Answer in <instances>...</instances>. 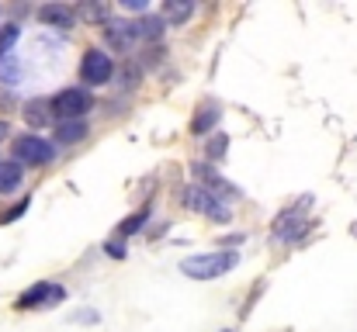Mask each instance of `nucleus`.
Returning a JSON list of instances; mask_svg holds the SVG:
<instances>
[{"instance_id":"f257e3e1","label":"nucleus","mask_w":357,"mask_h":332,"mask_svg":"<svg viewBox=\"0 0 357 332\" xmlns=\"http://www.w3.org/2000/svg\"><path fill=\"white\" fill-rule=\"evenodd\" d=\"M239 263V253L233 249H219V253H202V256H188L181 263V270L191 277V280H215L222 274H229Z\"/></svg>"},{"instance_id":"f03ea898","label":"nucleus","mask_w":357,"mask_h":332,"mask_svg":"<svg viewBox=\"0 0 357 332\" xmlns=\"http://www.w3.org/2000/svg\"><path fill=\"white\" fill-rule=\"evenodd\" d=\"M184 205H188L191 212L208 215L212 221H229V205L219 201V198H215L208 187H202V184H191V187L184 191Z\"/></svg>"},{"instance_id":"7ed1b4c3","label":"nucleus","mask_w":357,"mask_h":332,"mask_svg":"<svg viewBox=\"0 0 357 332\" xmlns=\"http://www.w3.org/2000/svg\"><path fill=\"white\" fill-rule=\"evenodd\" d=\"M14 156L24 166H45V163H52L56 149H52V142H45V139H38V135L28 132V135L14 139Z\"/></svg>"},{"instance_id":"20e7f679","label":"nucleus","mask_w":357,"mask_h":332,"mask_svg":"<svg viewBox=\"0 0 357 332\" xmlns=\"http://www.w3.org/2000/svg\"><path fill=\"white\" fill-rule=\"evenodd\" d=\"M91 108H94V97L80 87H70V90L56 94V101H52V111L59 114V121H80Z\"/></svg>"},{"instance_id":"39448f33","label":"nucleus","mask_w":357,"mask_h":332,"mask_svg":"<svg viewBox=\"0 0 357 332\" xmlns=\"http://www.w3.org/2000/svg\"><path fill=\"white\" fill-rule=\"evenodd\" d=\"M112 73H115V63H112V56H105L101 49H91V52L84 56V63H80V77H84V84H91V87L108 84Z\"/></svg>"},{"instance_id":"423d86ee","label":"nucleus","mask_w":357,"mask_h":332,"mask_svg":"<svg viewBox=\"0 0 357 332\" xmlns=\"http://www.w3.org/2000/svg\"><path fill=\"white\" fill-rule=\"evenodd\" d=\"M66 298V291L59 284H35L31 291H24L17 298V308H49V305H59Z\"/></svg>"},{"instance_id":"0eeeda50","label":"nucleus","mask_w":357,"mask_h":332,"mask_svg":"<svg viewBox=\"0 0 357 332\" xmlns=\"http://www.w3.org/2000/svg\"><path fill=\"white\" fill-rule=\"evenodd\" d=\"M38 17H42L49 28H59V31H70V28L77 24V10L66 7V3H45V7L38 10Z\"/></svg>"},{"instance_id":"6e6552de","label":"nucleus","mask_w":357,"mask_h":332,"mask_svg":"<svg viewBox=\"0 0 357 332\" xmlns=\"http://www.w3.org/2000/svg\"><path fill=\"white\" fill-rule=\"evenodd\" d=\"M305 232H309V219H302V215H281L278 225H274V235L284 239V242H295V239H302Z\"/></svg>"},{"instance_id":"1a4fd4ad","label":"nucleus","mask_w":357,"mask_h":332,"mask_svg":"<svg viewBox=\"0 0 357 332\" xmlns=\"http://www.w3.org/2000/svg\"><path fill=\"white\" fill-rule=\"evenodd\" d=\"M21 180H24V166L21 163H0V194L17 191Z\"/></svg>"},{"instance_id":"9d476101","label":"nucleus","mask_w":357,"mask_h":332,"mask_svg":"<svg viewBox=\"0 0 357 332\" xmlns=\"http://www.w3.org/2000/svg\"><path fill=\"white\" fill-rule=\"evenodd\" d=\"M191 14H195V3H191V0H167V3H163V17H167L170 24H184Z\"/></svg>"},{"instance_id":"9b49d317","label":"nucleus","mask_w":357,"mask_h":332,"mask_svg":"<svg viewBox=\"0 0 357 332\" xmlns=\"http://www.w3.org/2000/svg\"><path fill=\"white\" fill-rule=\"evenodd\" d=\"M132 35H135V42L160 38V35H163V21H160V17H139V21L132 24Z\"/></svg>"},{"instance_id":"f8f14e48","label":"nucleus","mask_w":357,"mask_h":332,"mask_svg":"<svg viewBox=\"0 0 357 332\" xmlns=\"http://www.w3.org/2000/svg\"><path fill=\"white\" fill-rule=\"evenodd\" d=\"M56 139H59L63 145H73V142L87 139V125H84V121H59V128H56Z\"/></svg>"},{"instance_id":"ddd939ff","label":"nucleus","mask_w":357,"mask_h":332,"mask_svg":"<svg viewBox=\"0 0 357 332\" xmlns=\"http://www.w3.org/2000/svg\"><path fill=\"white\" fill-rule=\"evenodd\" d=\"M0 84L3 87L21 84V63H17V56H0Z\"/></svg>"},{"instance_id":"4468645a","label":"nucleus","mask_w":357,"mask_h":332,"mask_svg":"<svg viewBox=\"0 0 357 332\" xmlns=\"http://www.w3.org/2000/svg\"><path fill=\"white\" fill-rule=\"evenodd\" d=\"M108 42H112L115 49H121V52H125V49H132V45H135L132 24H112V28H108Z\"/></svg>"},{"instance_id":"2eb2a0df","label":"nucleus","mask_w":357,"mask_h":332,"mask_svg":"<svg viewBox=\"0 0 357 332\" xmlns=\"http://www.w3.org/2000/svg\"><path fill=\"white\" fill-rule=\"evenodd\" d=\"M24 121H28L31 128L49 125V104H45V101H31V104L24 108Z\"/></svg>"},{"instance_id":"dca6fc26","label":"nucleus","mask_w":357,"mask_h":332,"mask_svg":"<svg viewBox=\"0 0 357 332\" xmlns=\"http://www.w3.org/2000/svg\"><path fill=\"white\" fill-rule=\"evenodd\" d=\"M215 121H219V111H215V108L202 111V114H198V118L191 121V132H195V135H205V132H208V128H212Z\"/></svg>"},{"instance_id":"f3484780","label":"nucleus","mask_w":357,"mask_h":332,"mask_svg":"<svg viewBox=\"0 0 357 332\" xmlns=\"http://www.w3.org/2000/svg\"><path fill=\"white\" fill-rule=\"evenodd\" d=\"M17 35H21V28H17V24H3V28H0V56H10V49H14Z\"/></svg>"},{"instance_id":"a211bd4d","label":"nucleus","mask_w":357,"mask_h":332,"mask_svg":"<svg viewBox=\"0 0 357 332\" xmlns=\"http://www.w3.org/2000/svg\"><path fill=\"white\" fill-rule=\"evenodd\" d=\"M226 149H229V139H226V135H212V139L205 142L208 159H222V156H226Z\"/></svg>"},{"instance_id":"6ab92c4d","label":"nucleus","mask_w":357,"mask_h":332,"mask_svg":"<svg viewBox=\"0 0 357 332\" xmlns=\"http://www.w3.org/2000/svg\"><path fill=\"white\" fill-rule=\"evenodd\" d=\"M84 21H105L108 17V7L105 3H80V10H77Z\"/></svg>"},{"instance_id":"aec40b11","label":"nucleus","mask_w":357,"mask_h":332,"mask_svg":"<svg viewBox=\"0 0 357 332\" xmlns=\"http://www.w3.org/2000/svg\"><path fill=\"white\" fill-rule=\"evenodd\" d=\"M142 225H146V212H142V215H132V219L121 221V235H132V232H139Z\"/></svg>"},{"instance_id":"412c9836","label":"nucleus","mask_w":357,"mask_h":332,"mask_svg":"<svg viewBox=\"0 0 357 332\" xmlns=\"http://www.w3.org/2000/svg\"><path fill=\"white\" fill-rule=\"evenodd\" d=\"M121 7H125V10H142V14H146L149 3H146V0H121Z\"/></svg>"},{"instance_id":"4be33fe9","label":"nucleus","mask_w":357,"mask_h":332,"mask_svg":"<svg viewBox=\"0 0 357 332\" xmlns=\"http://www.w3.org/2000/svg\"><path fill=\"white\" fill-rule=\"evenodd\" d=\"M105 249H108V256H125V246H121V242H108V246H105Z\"/></svg>"},{"instance_id":"5701e85b","label":"nucleus","mask_w":357,"mask_h":332,"mask_svg":"<svg viewBox=\"0 0 357 332\" xmlns=\"http://www.w3.org/2000/svg\"><path fill=\"white\" fill-rule=\"evenodd\" d=\"M3 139H10V125H7V118H0V142Z\"/></svg>"},{"instance_id":"b1692460","label":"nucleus","mask_w":357,"mask_h":332,"mask_svg":"<svg viewBox=\"0 0 357 332\" xmlns=\"http://www.w3.org/2000/svg\"><path fill=\"white\" fill-rule=\"evenodd\" d=\"M354 235H357V225H354Z\"/></svg>"}]
</instances>
